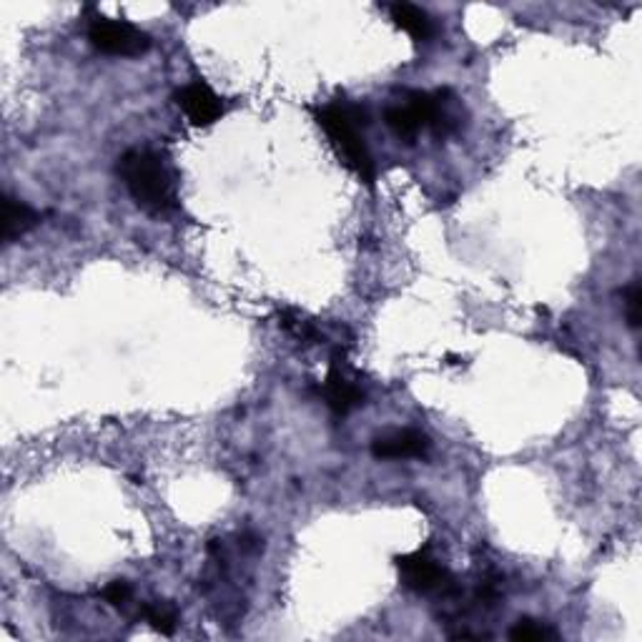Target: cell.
Masks as SVG:
<instances>
[{
    "label": "cell",
    "mask_w": 642,
    "mask_h": 642,
    "mask_svg": "<svg viewBox=\"0 0 642 642\" xmlns=\"http://www.w3.org/2000/svg\"><path fill=\"white\" fill-rule=\"evenodd\" d=\"M116 171H119L123 187L129 189L139 209L153 213V217H167L179 209L177 179H173L161 153L131 149L121 156Z\"/></svg>",
    "instance_id": "6da1fadb"
},
{
    "label": "cell",
    "mask_w": 642,
    "mask_h": 642,
    "mask_svg": "<svg viewBox=\"0 0 642 642\" xmlns=\"http://www.w3.org/2000/svg\"><path fill=\"white\" fill-rule=\"evenodd\" d=\"M317 123L324 129L329 143L334 146V151L339 159L344 161V167L352 171L359 181L367 183V187H374L377 163L367 149L362 133L364 113L352 103L334 101L317 111Z\"/></svg>",
    "instance_id": "7a4b0ae2"
},
{
    "label": "cell",
    "mask_w": 642,
    "mask_h": 642,
    "mask_svg": "<svg viewBox=\"0 0 642 642\" xmlns=\"http://www.w3.org/2000/svg\"><path fill=\"white\" fill-rule=\"evenodd\" d=\"M384 121L404 141H412L422 129H434V133L440 136H447L454 129V119L447 109L444 93L414 91L407 96V103L389 106Z\"/></svg>",
    "instance_id": "3957f363"
},
{
    "label": "cell",
    "mask_w": 642,
    "mask_h": 642,
    "mask_svg": "<svg viewBox=\"0 0 642 642\" xmlns=\"http://www.w3.org/2000/svg\"><path fill=\"white\" fill-rule=\"evenodd\" d=\"M89 41L96 51L121 58L143 56L151 48L149 33H143L139 26L106 16H96L89 23Z\"/></svg>",
    "instance_id": "277c9868"
},
{
    "label": "cell",
    "mask_w": 642,
    "mask_h": 642,
    "mask_svg": "<svg viewBox=\"0 0 642 642\" xmlns=\"http://www.w3.org/2000/svg\"><path fill=\"white\" fill-rule=\"evenodd\" d=\"M397 570L399 578L412 592H420V595H430V592H447L454 590V580L450 572H447L440 562L432 558L430 550H417L410 554H402L397 558Z\"/></svg>",
    "instance_id": "5b68a950"
},
{
    "label": "cell",
    "mask_w": 642,
    "mask_h": 642,
    "mask_svg": "<svg viewBox=\"0 0 642 642\" xmlns=\"http://www.w3.org/2000/svg\"><path fill=\"white\" fill-rule=\"evenodd\" d=\"M321 397L329 410L337 417H347L349 412H354L359 404H364V392L352 377L347 374V369L342 364V354H334L332 367H329V374L321 384Z\"/></svg>",
    "instance_id": "8992f818"
},
{
    "label": "cell",
    "mask_w": 642,
    "mask_h": 642,
    "mask_svg": "<svg viewBox=\"0 0 642 642\" xmlns=\"http://www.w3.org/2000/svg\"><path fill=\"white\" fill-rule=\"evenodd\" d=\"M179 109L193 126H211L223 116V101L203 81L187 83L177 91Z\"/></svg>",
    "instance_id": "52a82bcc"
},
{
    "label": "cell",
    "mask_w": 642,
    "mask_h": 642,
    "mask_svg": "<svg viewBox=\"0 0 642 642\" xmlns=\"http://www.w3.org/2000/svg\"><path fill=\"white\" fill-rule=\"evenodd\" d=\"M432 450L430 437L417 430H392L374 437L372 454L377 460H420Z\"/></svg>",
    "instance_id": "ba28073f"
},
{
    "label": "cell",
    "mask_w": 642,
    "mask_h": 642,
    "mask_svg": "<svg viewBox=\"0 0 642 642\" xmlns=\"http://www.w3.org/2000/svg\"><path fill=\"white\" fill-rule=\"evenodd\" d=\"M38 223H41V217H38V211H33L28 203L13 197H3V241L6 244H13L16 239L26 237V233L33 231Z\"/></svg>",
    "instance_id": "9c48e42d"
},
{
    "label": "cell",
    "mask_w": 642,
    "mask_h": 642,
    "mask_svg": "<svg viewBox=\"0 0 642 642\" xmlns=\"http://www.w3.org/2000/svg\"><path fill=\"white\" fill-rule=\"evenodd\" d=\"M389 16H392V21L397 28H402V31L412 38L414 43H427L434 33V26L430 21V16L422 8L410 6V3H394L389 6Z\"/></svg>",
    "instance_id": "30bf717a"
},
{
    "label": "cell",
    "mask_w": 642,
    "mask_h": 642,
    "mask_svg": "<svg viewBox=\"0 0 642 642\" xmlns=\"http://www.w3.org/2000/svg\"><path fill=\"white\" fill-rule=\"evenodd\" d=\"M141 615L149 620L151 628L159 630L161 635H173V632H177L179 612L173 610V605H169V602H163V600L149 602V605H143Z\"/></svg>",
    "instance_id": "8fae6325"
},
{
    "label": "cell",
    "mask_w": 642,
    "mask_h": 642,
    "mask_svg": "<svg viewBox=\"0 0 642 642\" xmlns=\"http://www.w3.org/2000/svg\"><path fill=\"white\" fill-rule=\"evenodd\" d=\"M510 638L522 640V642H538V640H554L558 638V632L550 630L548 625H540V622L524 618L510 630Z\"/></svg>",
    "instance_id": "7c38bea8"
},
{
    "label": "cell",
    "mask_w": 642,
    "mask_h": 642,
    "mask_svg": "<svg viewBox=\"0 0 642 642\" xmlns=\"http://www.w3.org/2000/svg\"><path fill=\"white\" fill-rule=\"evenodd\" d=\"M622 301H625V317L630 329L640 327V307H642V291H640V281L632 279L630 284L622 289Z\"/></svg>",
    "instance_id": "4fadbf2b"
},
{
    "label": "cell",
    "mask_w": 642,
    "mask_h": 642,
    "mask_svg": "<svg viewBox=\"0 0 642 642\" xmlns=\"http://www.w3.org/2000/svg\"><path fill=\"white\" fill-rule=\"evenodd\" d=\"M101 598L113 608H126L133 598V590L126 580H113L101 590Z\"/></svg>",
    "instance_id": "5bb4252c"
}]
</instances>
